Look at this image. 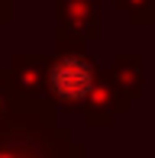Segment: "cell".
I'll use <instances>...</instances> for the list:
<instances>
[{
	"label": "cell",
	"instance_id": "cell-1",
	"mask_svg": "<svg viewBox=\"0 0 155 158\" xmlns=\"http://www.w3.org/2000/svg\"><path fill=\"white\" fill-rule=\"evenodd\" d=\"M48 90L61 103H78L94 90V68L81 55H61L48 68Z\"/></svg>",
	"mask_w": 155,
	"mask_h": 158
}]
</instances>
